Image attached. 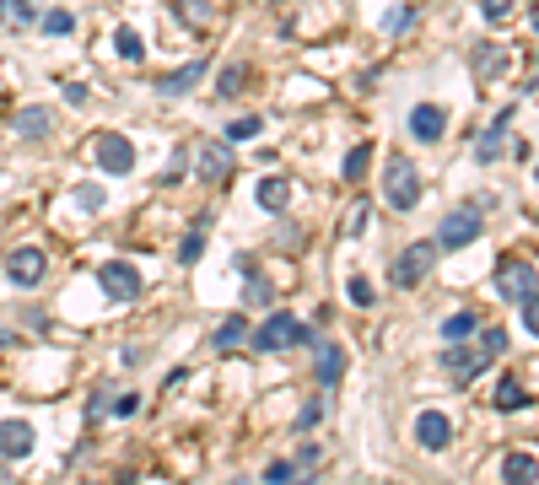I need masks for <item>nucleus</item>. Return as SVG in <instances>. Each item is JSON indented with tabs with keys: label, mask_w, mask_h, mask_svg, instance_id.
Instances as JSON below:
<instances>
[{
	"label": "nucleus",
	"mask_w": 539,
	"mask_h": 485,
	"mask_svg": "<svg viewBox=\"0 0 539 485\" xmlns=\"http://www.w3.org/2000/svg\"><path fill=\"white\" fill-rule=\"evenodd\" d=\"M421 189H427V184H421V167H416L405 151H394V157L383 162V205L405 216V211L421 205Z\"/></svg>",
	"instance_id": "1"
},
{
	"label": "nucleus",
	"mask_w": 539,
	"mask_h": 485,
	"mask_svg": "<svg viewBox=\"0 0 539 485\" xmlns=\"http://www.w3.org/2000/svg\"><path fill=\"white\" fill-rule=\"evenodd\" d=\"M248 346H254L259 356H275V351H292V346H319V340H313V329H308L297 313H270L259 329H248Z\"/></svg>",
	"instance_id": "2"
},
{
	"label": "nucleus",
	"mask_w": 539,
	"mask_h": 485,
	"mask_svg": "<svg viewBox=\"0 0 539 485\" xmlns=\"http://www.w3.org/2000/svg\"><path fill=\"white\" fill-rule=\"evenodd\" d=\"M437 259H443V248H437V238H421V243H410L394 265H389V281L400 286V292H416L432 270H437Z\"/></svg>",
	"instance_id": "3"
},
{
	"label": "nucleus",
	"mask_w": 539,
	"mask_h": 485,
	"mask_svg": "<svg viewBox=\"0 0 539 485\" xmlns=\"http://www.w3.org/2000/svg\"><path fill=\"white\" fill-rule=\"evenodd\" d=\"M481 232H486V211H481V205H454V211L437 221V248H443V254L470 248Z\"/></svg>",
	"instance_id": "4"
},
{
	"label": "nucleus",
	"mask_w": 539,
	"mask_h": 485,
	"mask_svg": "<svg viewBox=\"0 0 539 485\" xmlns=\"http://www.w3.org/2000/svg\"><path fill=\"white\" fill-rule=\"evenodd\" d=\"M97 292H103L108 302H135V297L146 292V281H140V270H135L130 259H108V265L97 270Z\"/></svg>",
	"instance_id": "5"
},
{
	"label": "nucleus",
	"mask_w": 539,
	"mask_h": 485,
	"mask_svg": "<svg viewBox=\"0 0 539 485\" xmlns=\"http://www.w3.org/2000/svg\"><path fill=\"white\" fill-rule=\"evenodd\" d=\"M43 275H49V254H43V248L22 243V248L5 254V281H11V286L32 292V286H43Z\"/></svg>",
	"instance_id": "6"
},
{
	"label": "nucleus",
	"mask_w": 539,
	"mask_h": 485,
	"mask_svg": "<svg viewBox=\"0 0 539 485\" xmlns=\"http://www.w3.org/2000/svg\"><path fill=\"white\" fill-rule=\"evenodd\" d=\"M513 113H518V108H502V113H497V119L475 135V162H481V167H497V162L508 157V130H513Z\"/></svg>",
	"instance_id": "7"
},
{
	"label": "nucleus",
	"mask_w": 539,
	"mask_h": 485,
	"mask_svg": "<svg viewBox=\"0 0 539 485\" xmlns=\"http://www.w3.org/2000/svg\"><path fill=\"white\" fill-rule=\"evenodd\" d=\"M497 292L508 297V302H524V297H535L539 292V275L529 259H502L497 265Z\"/></svg>",
	"instance_id": "8"
},
{
	"label": "nucleus",
	"mask_w": 539,
	"mask_h": 485,
	"mask_svg": "<svg viewBox=\"0 0 539 485\" xmlns=\"http://www.w3.org/2000/svg\"><path fill=\"white\" fill-rule=\"evenodd\" d=\"M92 157H97V167H103V173H119V178L135 167V146H130L124 135H113V130H103V135L92 140Z\"/></svg>",
	"instance_id": "9"
},
{
	"label": "nucleus",
	"mask_w": 539,
	"mask_h": 485,
	"mask_svg": "<svg viewBox=\"0 0 539 485\" xmlns=\"http://www.w3.org/2000/svg\"><path fill=\"white\" fill-rule=\"evenodd\" d=\"M194 151H200V184L221 189V184L238 173V162H232V146H227V140H211V146H194Z\"/></svg>",
	"instance_id": "10"
},
{
	"label": "nucleus",
	"mask_w": 539,
	"mask_h": 485,
	"mask_svg": "<svg viewBox=\"0 0 539 485\" xmlns=\"http://www.w3.org/2000/svg\"><path fill=\"white\" fill-rule=\"evenodd\" d=\"M443 367H448L454 383H475V378L491 367V356H481V346H464V340H459V346L443 351Z\"/></svg>",
	"instance_id": "11"
},
{
	"label": "nucleus",
	"mask_w": 539,
	"mask_h": 485,
	"mask_svg": "<svg viewBox=\"0 0 539 485\" xmlns=\"http://www.w3.org/2000/svg\"><path fill=\"white\" fill-rule=\"evenodd\" d=\"M410 135H416L421 146H437V140L448 135V108H443V103H416V108H410Z\"/></svg>",
	"instance_id": "12"
},
{
	"label": "nucleus",
	"mask_w": 539,
	"mask_h": 485,
	"mask_svg": "<svg viewBox=\"0 0 539 485\" xmlns=\"http://www.w3.org/2000/svg\"><path fill=\"white\" fill-rule=\"evenodd\" d=\"M508 49L502 43H491V38H481L475 49H470V70H475V81H502L508 76Z\"/></svg>",
	"instance_id": "13"
},
{
	"label": "nucleus",
	"mask_w": 539,
	"mask_h": 485,
	"mask_svg": "<svg viewBox=\"0 0 539 485\" xmlns=\"http://www.w3.org/2000/svg\"><path fill=\"white\" fill-rule=\"evenodd\" d=\"M205 70H211V59H189V65L167 70V76L157 81V97H189V92L205 81Z\"/></svg>",
	"instance_id": "14"
},
{
	"label": "nucleus",
	"mask_w": 539,
	"mask_h": 485,
	"mask_svg": "<svg viewBox=\"0 0 539 485\" xmlns=\"http://www.w3.org/2000/svg\"><path fill=\"white\" fill-rule=\"evenodd\" d=\"M416 443H421L427 454H443V448L454 443V421H448L443 410H421V416H416Z\"/></svg>",
	"instance_id": "15"
},
{
	"label": "nucleus",
	"mask_w": 539,
	"mask_h": 485,
	"mask_svg": "<svg viewBox=\"0 0 539 485\" xmlns=\"http://www.w3.org/2000/svg\"><path fill=\"white\" fill-rule=\"evenodd\" d=\"M38 448L32 421H0V459H27Z\"/></svg>",
	"instance_id": "16"
},
{
	"label": "nucleus",
	"mask_w": 539,
	"mask_h": 485,
	"mask_svg": "<svg viewBox=\"0 0 539 485\" xmlns=\"http://www.w3.org/2000/svg\"><path fill=\"white\" fill-rule=\"evenodd\" d=\"M254 81V70H248V59H227L221 70H216V103H232V97H243V86Z\"/></svg>",
	"instance_id": "17"
},
{
	"label": "nucleus",
	"mask_w": 539,
	"mask_h": 485,
	"mask_svg": "<svg viewBox=\"0 0 539 485\" xmlns=\"http://www.w3.org/2000/svg\"><path fill=\"white\" fill-rule=\"evenodd\" d=\"M502 481L508 485H539V459L529 448H513V454L502 459Z\"/></svg>",
	"instance_id": "18"
},
{
	"label": "nucleus",
	"mask_w": 539,
	"mask_h": 485,
	"mask_svg": "<svg viewBox=\"0 0 539 485\" xmlns=\"http://www.w3.org/2000/svg\"><path fill=\"white\" fill-rule=\"evenodd\" d=\"M254 205L270 211V216H281V211L292 205V184H286V178H259V184H254Z\"/></svg>",
	"instance_id": "19"
},
{
	"label": "nucleus",
	"mask_w": 539,
	"mask_h": 485,
	"mask_svg": "<svg viewBox=\"0 0 539 485\" xmlns=\"http://www.w3.org/2000/svg\"><path fill=\"white\" fill-rule=\"evenodd\" d=\"M49 130H54V119H49L43 103H27V108L16 113V135H22V140H43Z\"/></svg>",
	"instance_id": "20"
},
{
	"label": "nucleus",
	"mask_w": 539,
	"mask_h": 485,
	"mask_svg": "<svg viewBox=\"0 0 539 485\" xmlns=\"http://www.w3.org/2000/svg\"><path fill=\"white\" fill-rule=\"evenodd\" d=\"M481 324H486L481 313L459 308V313H448V319H443V340H448V346H459V340H475V335H481Z\"/></svg>",
	"instance_id": "21"
},
{
	"label": "nucleus",
	"mask_w": 539,
	"mask_h": 485,
	"mask_svg": "<svg viewBox=\"0 0 539 485\" xmlns=\"http://www.w3.org/2000/svg\"><path fill=\"white\" fill-rule=\"evenodd\" d=\"M248 340V319L243 313H232V319H221L216 324V335H211V346H216V356H227V351H238Z\"/></svg>",
	"instance_id": "22"
},
{
	"label": "nucleus",
	"mask_w": 539,
	"mask_h": 485,
	"mask_svg": "<svg viewBox=\"0 0 539 485\" xmlns=\"http://www.w3.org/2000/svg\"><path fill=\"white\" fill-rule=\"evenodd\" d=\"M529 405H535V394H529L513 373H502V383H497V410L513 416V410H529Z\"/></svg>",
	"instance_id": "23"
},
{
	"label": "nucleus",
	"mask_w": 539,
	"mask_h": 485,
	"mask_svg": "<svg viewBox=\"0 0 539 485\" xmlns=\"http://www.w3.org/2000/svg\"><path fill=\"white\" fill-rule=\"evenodd\" d=\"M238 275H243V297H248V302H275V286H270L265 275H254L248 254H238Z\"/></svg>",
	"instance_id": "24"
},
{
	"label": "nucleus",
	"mask_w": 539,
	"mask_h": 485,
	"mask_svg": "<svg viewBox=\"0 0 539 485\" xmlns=\"http://www.w3.org/2000/svg\"><path fill=\"white\" fill-rule=\"evenodd\" d=\"M367 167H373V140H362V146H351V151H346L340 178H346V184H362V178H367Z\"/></svg>",
	"instance_id": "25"
},
{
	"label": "nucleus",
	"mask_w": 539,
	"mask_h": 485,
	"mask_svg": "<svg viewBox=\"0 0 539 485\" xmlns=\"http://www.w3.org/2000/svg\"><path fill=\"white\" fill-rule=\"evenodd\" d=\"M173 11L184 16V27H189V32H205V27H211V16H216V5H211V0H173Z\"/></svg>",
	"instance_id": "26"
},
{
	"label": "nucleus",
	"mask_w": 539,
	"mask_h": 485,
	"mask_svg": "<svg viewBox=\"0 0 539 485\" xmlns=\"http://www.w3.org/2000/svg\"><path fill=\"white\" fill-rule=\"evenodd\" d=\"M189 157H194V146H173V157H167V167H162L157 189H178V184H184V173H189Z\"/></svg>",
	"instance_id": "27"
},
{
	"label": "nucleus",
	"mask_w": 539,
	"mask_h": 485,
	"mask_svg": "<svg viewBox=\"0 0 539 485\" xmlns=\"http://www.w3.org/2000/svg\"><path fill=\"white\" fill-rule=\"evenodd\" d=\"M340 378H346V356H340V346H319V383L335 389Z\"/></svg>",
	"instance_id": "28"
},
{
	"label": "nucleus",
	"mask_w": 539,
	"mask_h": 485,
	"mask_svg": "<svg viewBox=\"0 0 539 485\" xmlns=\"http://www.w3.org/2000/svg\"><path fill=\"white\" fill-rule=\"evenodd\" d=\"M113 49H119V59H130V65L146 59V38H140L135 27H119V32H113Z\"/></svg>",
	"instance_id": "29"
},
{
	"label": "nucleus",
	"mask_w": 539,
	"mask_h": 485,
	"mask_svg": "<svg viewBox=\"0 0 539 485\" xmlns=\"http://www.w3.org/2000/svg\"><path fill=\"white\" fill-rule=\"evenodd\" d=\"M0 22H11V27L38 22V0H0Z\"/></svg>",
	"instance_id": "30"
},
{
	"label": "nucleus",
	"mask_w": 539,
	"mask_h": 485,
	"mask_svg": "<svg viewBox=\"0 0 539 485\" xmlns=\"http://www.w3.org/2000/svg\"><path fill=\"white\" fill-rule=\"evenodd\" d=\"M416 16H421L416 5H394V11L383 16V32H389V38H405V32L416 27Z\"/></svg>",
	"instance_id": "31"
},
{
	"label": "nucleus",
	"mask_w": 539,
	"mask_h": 485,
	"mask_svg": "<svg viewBox=\"0 0 539 485\" xmlns=\"http://www.w3.org/2000/svg\"><path fill=\"white\" fill-rule=\"evenodd\" d=\"M475 346H481V356H502L508 351V329H497V324H481V335H475Z\"/></svg>",
	"instance_id": "32"
},
{
	"label": "nucleus",
	"mask_w": 539,
	"mask_h": 485,
	"mask_svg": "<svg viewBox=\"0 0 539 485\" xmlns=\"http://www.w3.org/2000/svg\"><path fill=\"white\" fill-rule=\"evenodd\" d=\"M38 22H43L49 38H70V32H76V16H70V11H38Z\"/></svg>",
	"instance_id": "33"
},
{
	"label": "nucleus",
	"mask_w": 539,
	"mask_h": 485,
	"mask_svg": "<svg viewBox=\"0 0 539 485\" xmlns=\"http://www.w3.org/2000/svg\"><path fill=\"white\" fill-rule=\"evenodd\" d=\"M481 16H486L491 27H502V22L518 16V0H481Z\"/></svg>",
	"instance_id": "34"
},
{
	"label": "nucleus",
	"mask_w": 539,
	"mask_h": 485,
	"mask_svg": "<svg viewBox=\"0 0 539 485\" xmlns=\"http://www.w3.org/2000/svg\"><path fill=\"white\" fill-rule=\"evenodd\" d=\"M259 130H265V119H259V113H243V119L227 124V140H254Z\"/></svg>",
	"instance_id": "35"
},
{
	"label": "nucleus",
	"mask_w": 539,
	"mask_h": 485,
	"mask_svg": "<svg viewBox=\"0 0 539 485\" xmlns=\"http://www.w3.org/2000/svg\"><path fill=\"white\" fill-rule=\"evenodd\" d=\"M200 254H205V232L194 227V232H184V243H178V265H200Z\"/></svg>",
	"instance_id": "36"
},
{
	"label": "nucleus",
	"mask_w": 539,
	"mask_h": 485,
	"mask_svg": "<svg viewBox=\"0 0 539 485\" xmlns=\"http://www.w3.org/2000/svg\"><path fill=\"white\" fill-rule=\"evenodd\" d=\"M76 205H81V211H103V205H108V194H103L97 184H76Z\"/></svg>",
	"instance_id": "37"
},
{
	"label": "nucleus",
	"mask_w": 539,
	"mask_h": 485,
	"mask_svg": "<svg viewBox=\"0 0 539 485\" xmlns=\"http://www.w3.org/2000/svg\"><path fill=\"white\" fill-rule=\"evenodd\" d=\"M367 216H373V211H367V200H356V205H351V216H346V238H362V232H367Z\"/></svg>",
	"instance_id": "38"
},
{
	"label": "nucleus",
	"mask_w": 539,
	"mask_h": 485,
	"mask_svg": "<svg viewBox=\"0 0 539 485\" xmlns=\"http://www.w3.org/2000/svg\"><path fill=\"white\" fill-rule=\"evenodd\" d=\"M292 481H297V464H286V459H275L265 470V485H292Z\"/></svg>",
	"instance_id": "39"
},
{
	"label": "nucleus",
	"mask_w": 539,
	"mask_h": 485,
	"mask_svg": "<svg viewBox=\"0 0 539 485\" xmlns=\"http://www.w3.org/2000/svg\"><path fill=\"white\" fill-rule=\"evenodd\" d=\"M346 292H351V302H356V308H373V297H378V292H373V281H362V275H351V286H346Z\"/></svg>",
	"instance_id": "40"
},
{
	"label": "nucleus",
	"mask_w": 539,
	"mask_h": 485,
	"mask_svg": "<svg viewBox=\"0 0 539 485\" xmlns=\"http://www.w3.org/2000/svg\"><path fill=\"white\" fill-rule=\"evenodd\" d=\"M518 313H524V329H529V335L539 340V292H535V297H524V302H518Z\"/></svg>",
	"instance_id": "41"
},
{
	"label": "nucleus",
	"mask_w": 539,
	"mask_h": 485,
	"mask_svg": "<svg viewBox=\"0 0 539 485\" xmlns=\"http://www.w3.org/2000/svg\"><path fill=\"white\" fill-rule=\"evenodd\" d=\"M59 92H65V103H76V108H86V103H92V92H86L81 81H59Z\"/></svg>",
	"instance_id": "42"
},
{
	"label": "nucleus",
	"mask_w": 539,
	"mask_h": 485,
	"mask_svg": "<svg viewBox=\"0 0 539 485\" xmlns=\"http://www.w3.org/2000/svg\"><path fill=\"white\" fill-rule=\"evenodd\" d=\"M108 410H113V416H119V421H130V416H135V410H140V394H119V400H113V405H108Z\"/></svg>",
	"instance_id": "43"
},
{
	"label": "nucleus",
	"mask_w": 539,
	"mask_h": 485,
	"mask_svg": "<svg viewBox=\"0 0 539 485\" xmlns=\"http://www.w3.org/2000/svg\"><path fill=\"white\" fill-rule=\"evenodd\" d=\"M319 416H324V405H319V400H313V405H302V410H297V432H313V427H319Z\"/></svg>",
	"instance_id": "44"
},
{
	"label": "nucleus",
	"mask_w": 539,
	"mask_h": 485,
	"mask_svg": "<svg viewBox=\"0 0 539 485\" xmlns=\"http://www.w3.org/2000/svg\"><path fill=\"white\" fill-rule=\"evenodd\" d=\"M508 157H513V162H529V157H535V146H529V140H524V135H518V140H513V135H508Z\"/></svg>",
	"instance_id": "45"
},
{
	"label": "nucleus",
	"mask_w": 539,
	"mask_h": 485,
	"mask_svg": "<svg viewBox=\"0 0 539 485\" xmlns=\"http://www.w3.org/2000/svg\"><path fill=\"white\" fill-rule=\"evenodd\" d=\"M108 410V389H92V405H86V416H103Z\"/></svg>",
	"instance_id": "46"
},
{
	"label": "nucleus",
	"mask_w": 539,
	"mask_h": 485,
	"mask_svg": "<svg viewBox=\"0 0 539 485\" xmlns=\"http://www.w3.org/2000/svg\"><path fill=\"white\" fill-rule=\"evenodd\" d=\"M297 464H302V470H313V464H319V448H313V443H302V448H297Z\"/></svg>",
	"instance_id": "47"
},
{
	"label": "nucleus",
	"mask_w": 539,
	"mask_h": 485,
	"mask_svg": "<svg viewBox=\"0 0 539 485\" xmlns=\"http://www.w3.org/2000/svg\"><path fill=\"white\" fill-rule=\"evenodd\" d=\"M5 346H16V335H11V329H0V351H5Z\"/></svg>",
	"instance_id": "48"
},
{
	"label": "nucleus",
	"mask_w": 539,
	"mask_h": 485,
	"mask_svg": "<svg viewBox=\"0 0 539 485\" xmlns=\"http://www.w3.org/2000/svg\"><path fill=\"white\" fill-rule=\"evenodd\" d=\"M535 178H539V167H535Z\"/></svg>",
	"instance_id": "49"
}]
</instances>
